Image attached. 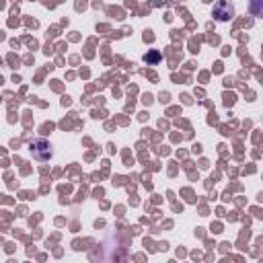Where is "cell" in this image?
<instances>
[{
    "label": "cell",
    "instance_id": "cell-3",
    "mask_svg": "<svg viewBox=\"0 0 263 263\" xmlns=\"http://www.w3.org/2000/svg\"><path fill=\"white\" fill-rule=\"evenodd\" d=\"M259 4H261V0H253V2H251V8H253V14H255V16L261 14V6H259Z\"/></svg>",
    "mask_w": 263,
    "mask_h": 263
},
{
    "label": "cell",
    "instance_id": "cell-1",
    "mask_svg": "<svg viewBox=\"0 0 263 263\" xmlns=\"http://www.w3.org/2000/svg\"><path fill=\"white\" fill-rule=\"evenodd\" d=\"M29 150H31L33 158H35V160H39V162H45V160H49V158H51V146H49V142H47V140H43V138H39V140L31 142V144H29Z\"/></svg>",
    "mask_w": 263,
    "mask_h": 263
},
{
    "label": "cell",
    "instance_id": "cell-2",
    "mask_svg": "<svg viewBox=\"0 0 263 263\" xmlns=\"http://www.w3.org/2000/svg\"><path fill=\"white\" fill-rule=\"evenodd\" d=\"M232 14H234V8H232V4L226 2V0H220V2L214 6V16H216L218 21H230Z\"/></svg>",
    "mask_w": 263,
    "mask_h": 263
},
{
    "label": "cell",
    "instance_id": "cell-4",
    "mask_svg": "<svg viewBox=\"0 0 263 263\" xmlns=\"http://www.w3.org/2000/svg\"><path fill=\"white\" fill-rule=\"evenodd\" d=\"M144 60H146V62H158V60H160V55L154 51V53H150V55L146 53V55H144Z\"/></svg>",
    "mask_w": 263,
    "mask_h": 263
}]
</instances>
